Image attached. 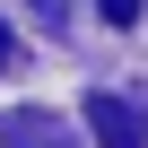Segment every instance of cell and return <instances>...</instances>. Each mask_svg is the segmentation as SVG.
Masks as SVG:
<instances>
[{
  "label": "cell",
  "mask_w": 148,
  "mask_h": 148,
  "mask_svg": "<svg viewBox=\"0 0 148 148\" xmlns=\"http://www.w3.org/2000/svg\"><path fill=\"white\" fill-rule=\"evenodd\" d=\"M87 131H96L105 148H139V139H148V105H131V96L96 87V96H87Z\"/></svg>",
  "instance_id": "obj_1"
},
{
  "label": "cell",
  "mask_w": 148,
  "mask_h": 148,
  "mask_svg": "<svg viewBox=\"0 0 148 148\" xmlns=\"http://www.w3.org/2000/svg\"><path fill=\"white\" fill-rule=\"evenodd\" d=\"M0 148H79V131H70L61 113H44V105H26V113L0 122Z\"/></svg>",
  "instance_id": "obj_2"
},
{
  "label": "cell",
  "mask_w": 148,
  "mask_h": 148,
  "mask_svg": "<svg viewBox=\"0 0 148 148\" xmlns=\"http://www.w3.org/2000/svg\"><path fill=\"white\" fill-rule=\"evenodd\" d=\"M139 9H148V0H96V18H105V26H131Z\"/></svg>",
  "instance_id": "obj_3"
},
{
  "label": "cell",
  "mask_w": 148,
  "mask_h": 148,
  "mask_svg": "<svg viewBox=\"0 0 148 148\" xmlns=\"http://www.w3.org/2000/svg\"><path fill=\"white\" fill-rule=\"evenodd\" d=\"M0 70H9V35H0Z\"/></svg>",
  "instance_id": "obj_4"
}]
</instances>
